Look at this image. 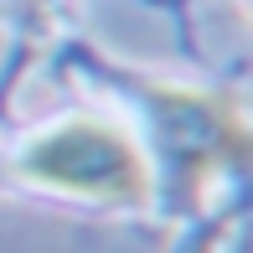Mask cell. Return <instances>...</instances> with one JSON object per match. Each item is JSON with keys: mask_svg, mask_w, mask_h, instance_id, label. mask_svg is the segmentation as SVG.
Here are the masks:
<instances>
[{"mask_svg": "<svg viewBox=\"0 0 253 253\" xmlns=\"http://www.w3.org/2000/svg\"><path fill=\"white\" fill-rule=\"evenodd\" d=\"M150 119L160 134L170 176L186 197L212 191L222 176L248 160V119L233 93H197V88H145Z\"/></svg>", "mask_w": 253, "mask_h": 253, "instance_id": "7a4b0ae2", "label": "cell"}, {"mask_svg": "<svg viewBox=\"0 0 253 253\" xmlns=\"http://www.w3.org/2000/svg\"><path fill=\"white\" fill-rule=\"evenodd\" d=\"M16 170L42 191L109 207H145L155 197V166L124 124L109 119H62L31 134L16 155Z\"/></svg>", "mask_w": 253, "mask_h": 253, "instance_id": "6da1fadb", "label": "cell"}]
</instances>
